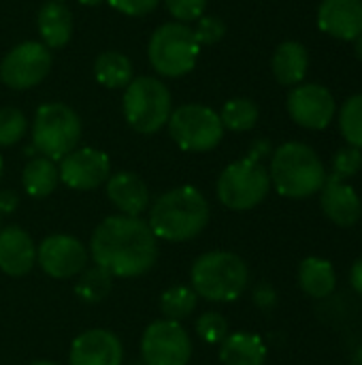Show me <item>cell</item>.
I'll return each mask as SVG.
<instances>
[{"label":"cell","mask_w":362,"mask_h":365,"mask_svg":"<svg viewBox=\"0 0 362 365\" xmlns=\"http://www.w3.org/2000/svg\"><path fill=\"white\" fill-rule=\"evenodd\" d=\"M90 252L94 263L113 278H137L156 265L158 242L145 220L119 214L96 227Z\"/></svg>","instance_id":"1"},{"label":"cell","mask_w":362,"mask_h":365,"mask_svg":"<svg viewBox=\"0 0 362 365\" xmlns=\"http://www.w3.org/2000/svg\"><path fill=\"white\" fill-rule=\"evenodd\" d=\"M209 222V203L194 186L173 188L149 207V229L166 242H188L203 233Z\"/></svg>","instance_id":"2"},{"label":"cell","mask_w":362,"mask_h":365,"mask_svg":"<svg viewBox=\"0 0 362 365\" xmlns=\"http://www.w3.org/2000/svg\"><path fill=\"white\" fill-rule=\"evenodd\" d=\"M269 178L282 197L307 199L322 190L326 169L314 148L301 141H288L273 152Z\"/></svg>","instance_id":"3"},{"label":"cell","mask_w":362,"mask_h":365,"mask_svg":"<svg viewBox=\"0 0 362 365\" xmlns=\"http://www.w3.org/2000/svg\"><path fill=\"white\" fill-rule=\"evenodd\" d=\"M192 291L215 304L235 302L243 295L250 282V269L245 261L235 252H205L201 255L190 272Z\"/></svg>","instance_id":"4"},{"label":"cell","mask_w":362,"mask_h":365,"mask_svg":"<svg viewBox=\"0 0 362 365\" xmlns=\"http://www.w3.org/2000/svg\"><path fill=\"white\" fill-rule=\"evenodd\" d=\"M173 113V98L166 83L156 77H134L124 92L126 122L141 135H154L166 126Z\"/></svg>","instance_id":"5"},{"label":"cell","mask_w":362,"mask_h":365,"mask_svg":"<svg viewBox=\"0 0 362 365\" xmlns=\"http://www.w3.org/2000/svg\"><path fill=\"white\" fill-rule=\"evenodd\" d=\"M201 45L194 30L181 21L162 24L149 38L147 56L162 77H181L196 66Z\"/></svg>","instance_id":"6"},{"label":"cell","mask_w":362,"mask_h":365,"mask_svg":"<svg viewBox=\"0 0 362 365\" xmlns=\"http://www.w3.org/2000/svg\"><path fill=\"white\" fill-rule=\"evenodd\" d=\"M81 139V120L64 103H45L36 109L32 124V145L41 156L62 160Z\"/></svg>","instance_id":"7"},{"label":"cell","mask_w":362,"mask_h":365,"mask_svg":"<svg viewBox=\"0 0 362 365\" xmlns=\"http://www.w3.org/2000/svg\"><path fill=\"white\" fill-rule=\"evenodd\" d=\"M271 190V178L262 163L245 156L228 165L218 180V199L233 212H247L260 205Z\"/></svg>","instance_id":"8"},{"label":"cell","mask_w":362,"mask_h":365,"mask_svg":"<svg viewBox=\"0 0 362 365\" xmlns=\"http://www.w3.org/2000/svg\"><path fill=\"white\" fill-rule=\"evenodd\" d=\"M166 124L173 141L186 152H209L224 137L220 113L205 105H181Z\"/></svg>","instance_id":"9"},{"label":"cell","mask_w":362,"mask_h":365,"mask_svg":"<svg viewBox=\"0 0 362 365\" xmlns=\"http://www.w3.org/2000/svg\"><path fill=\"white\" fill-rule=\"evenodd\" d=\"M143 365H188L192 357V340L175 321L151 323L141 338Z\"/></svg>","instance_id":"10"},{"label":"cell","mask_w":362,"mask_h":365,"mask_svg":"<svg viewBox=\"0 0 362 365\" xmlns=\"http://www.w3.org/2000/svg\"><path fill=\"white\" fill-rule=\"evenodd\" d=\"M51 71V49L36 41L15 45L0 62V79L11 90L38 86Z\"/></svg>","instance_id":"11"},{"label":"cell","mask_w":362,"mask_h":365,"mask_svg":"<svg viewBox=\"0 0 362 365\" xmlns=\"http://www.w3.org/2000/svg\"><path fill=\"white\" fill-rule=\"evenodd\" d=\"M36 263L53 280H68L85 269L87 250L77 237L49 235L36 248Z\"/></svg>","instance_id":"12"},{"label":"cell","mask_w":362,"mask_h":365,"mask_svg":"<svg viewBox=\"0 0 362 365\" xmlns=\"http://www.w3.org/2000/svg\"><path fill=\"white\" fill-rule=\"evenodd\" d=\"M335 98L320 83H299L288 94L290 118L309 130H324L335 118Z\"/></svg>","instance_id":"13"},{"label":"cell","mask_w":362,"mask_h":365,"mask_svg":"<svg viewBox=\"0 0 362 365\" xmlns=\"http://www.w3.org/2000/svg\"><path fill=\"white\" fill-rule=\"evenodd\" d=\"M60 182L73 190H94L111 175L109 156L96 148H75L60 160Z\"/></svg>","instance_id":"14"},{"label":"cell","mask_w":362,"mask_h":365,"mask_svg":"<svg viewBox=\"0 0 362 365\" xmlns=\"http://www.w3.org/2000/svg\"><path fill=\"white\" fill-rule=\"evenodd\" d=\"M124 349L119 338L107 329H90L75 338L68 365H122Z\"/></svg>","instance_id":"15"},{"label":"cell","mask_w":362,"mask_h":365,"mask_svg":"<svg viewBox=\"0 0 362 365\" xmlns=\"http://www.w3.org/2000/svg\"><path fill=\"white\" fill-rule=\"evenodd\" d=\"M320 207L333 225L344 229L354 227L362 216L358 192L337 175H326V182L320 190Z\"/></svg>","instance_id":"16"},{"label":"cell","mask_w":362,"mask_h":365,"mask_svg":"<svg viewBox=\"0 0 362 365\" xmlns=\"http://www.w3.org/2000/svg\"><path fill=\"white\" fill-rule=\"evenodd\" d=\"M318 26L333 38L356 41L362 34V0H322Z\"/></svg>","instance_id":"17"},{"label":"cell","mask_w":362,"mask_h":365,"mask_svg":"<svg viewBox=\"0 0 362 365\" xmlns=\"http://www.w3.org/2000/svg\"><path fill=\"white\" fill-rule=\"evenodd\" d=\"M36 263V246L21 227L0 229V272L6 276H26Z\"/></svg>","instance_id":"18"},{"label":"cell","mask_w":362,"mask_h":365,"mask_svg":"<svg viewBox=\"0 0 362 365\" xmlns=\"http://www.w3.org/2000/svg\"><path fill=\"white\" fill-rule=\"evenodd\" d=\"M107 197L124 216L139 218L149 207V190L145 182L130 171H119L115 175H109Z\"/></svg>","instance_id":"19"},{"label":"cell","mask_w":362,"mask_h":365,"mask_svg":"<svg viewBox=\"0 0 362 365\" xmlns=\"http://www.w3.org/2000/svg\"><path fill=\"white\" fill-rule=\"evenodd\" d=\"M36 28L41 32L43 45L49 49L64 47L73 36V17L62 2H45L36 15Z\"/></svg>","instance_id":"20"},{"label":"cell","mask_w":362,"mask_h":365,"mask_svg":"<svg viewBox=\"0 0 362 365\" xmlns=\"http://www.w3.org/2000/svg\"><path fill=\"white\" fill-rule=\"evenodd\" d=\"M220 361L224 365H265L267 346L262 338L254 334H228L220 344Z\"/></svg>","instance_id":"21"},{"label":"cell","mask_w":362,"mask_h":365,"mask_svg":"<svg viewBox=\"0 0 362 365\" xmlns=\"http://www.w3.org/2000/svg\"><path fill=\"white\" fill-rule=\"evenodd\" d=\"M273 75L282 86H299L303 83L309 66L307 49L297 41L282 43L273 53Z\"/></svg>","instance_id":"22"},{"label":"cell","mask_w":362,"mask_h":365,"mask_svg":"<svg viewBox=\"0 0 362 365\" xmlns=\"http://www.w3.org/2000/svg\"><path fill=\"white\" fill-rule=\"evenodd\" d=\"M299 287L314 299L329 297L337 287V274L331 261L320 257H307L299 265Z\"/></svg>","instance_id":"23"},{"label":"cell","mask_w":362,"mask_h":365,"mask_svg":"<svg viewBox=\"0 0 362 365\" xmlns=\"http://www.w3.org/2000/svg\"><path fill=\"white\" fill-rule=\"evenodd\" d=\"M60 182V173H58V167L51 158L47 156H34L28 160V165L23 167V173H21V184H23V190L34 197V199H45L49 197L55 186Z\"/></svg>","instance_id":"24"},{"label":"cell","mask_w":362,"mask_h":365,"mask_svg":"<svg viewBox=\"0 0 362 365\" xmlns=\"http://www.w3.org/2000/svg\"><path fill=\"white\" fill-rule=\"evenodd\" d=\"M94 75L105 88H126L134 79L132 62L119 51H102L94 62Z\"/></svg>","instance_id":"25"},{"label":"cell","mask_w":362,"mask_h":365,"mask_svg":"<svg viewBox=\"0 0 362 365\" xmlns=\"http://www.w3.org/2000/svg\"><path fill=\"white\" fill-rule=\"evenodd\" d=\"M111 287H113V276L102 267L94 265L79 274L75 293L83 304H100L111 293Z\"/></svg>","instance_id":"26"},{"label":"cell","mask_w":362,"mask_h":365,"mask_svg":"<svg viewBox=\"0 0 362 365\" xmlns=\"http://www.w3.org/2000/svg\"><path fill=\"white\" fill-rule=\"evenodd\" d=\"M220 120L222 126L233 130V133H245L252 130L258 122V107L252 98L239 96V98H230L222 111H220Z\"/></svg>","instance_id":"27"},{"label":"cell","mask_w":362,"mask_h":365,"mask_svg":"<svg viewBox=\"0 0 362 365\" xmlns=\"http://www.w3.org/2000/svg\"><path fill=\"white\" fill-rule=\"evenodd\" d=\"M196 302H198V295L190 289V287H171L162 293L160 297V310L164 314L166 321H183L188 319L194 308H196Z\"/></svg>","instance_id":"28"},{"label":"cell","mask_w":362,"mask_h":365,"mask_svg":"<svg viewBox=\"0 0 362 365\" xmlns=\"http://www.w3.org/2000/svg\"><path fill=\"white\" fill-rule=\"evenodd\" d=\"M339 128L348 145L362 150V94L350 96L339 111Z\"/></svg>","instance_id":"29"},{"label":"cell","mask_w":362,"mask_h":365,"mask_svg":"<svg viewBox=\"0 0 362 365\" xmlns=\"http://www.w3.org/2000/svg\"><path fill=\"white\" fill-rule=\"evenodd\" d=\"M28 130L26 115L15 107L0 109V148L15 145Z\"/></svg>","instance_id":"30"},{"label":"cell","mask_w":362,"mask_h":365,"mask_svg":"<svg viewBox=\"0 0 362 365\" xmlns=\"http://www.w3.org/2000/svg\"><path fill=\"white\" fill-rule=\"evenodd\" d=\"M196 334L207 344H222L228 336V323L220 312H205L196 321Z\"/></svg>","instance_id":"31"},{"label":"cell","mask_w":362,"mask_h":365,"mask_svg":"<svg viewBox=\"0 0 362 365\" xmlns=\"http://www.w3.org/2000/svg\"><path fill=\"white\" fill-rule=\"evenodd\" d=\"M362 169V150L346 145L341 150H337V154L333 156V175L348 180L352 175H356Z\"/></svg>","instance_id":"32"},{"label":"cell","mask_w":362,"mask_h":365,"mask_svg":"<svg viewBox=\"0 0 362 365\" xmlns=\"http://www.w3.org/2000/svg\"><path fill=\"white\" fill-rule=\"evenodd\" d=\"M196 28H194V36L198 41V45H215L218 41L224 38L226 34V24L220 19V17H213V15H203L196 19Z\"/></svg>","instance_id":"33"},{"label":"cell","mask_w":362,"mask_h":365,"mask_svg":"<svg viewBox=\"0 0 362 365\" xmlns=\"http://www.w3.org/2000/svg\"><path fill=\"white\" fill-rule=\"evenodd\" d=\"M164 4L169 13L181 24L196 21L198 17L205 15L207 9V0H164Z\"/></svg>","instance_id":"34"},{"label":"cell","mask_w":362,"mask_h":365,"mask_svg":"<svg viewBox=\"0 0 362 365\" xmlns=\"http://www.w3.org/2000/svg\"><path fill=\"white\" fill-rule=\"evenodd\" d=\"M158 2L160 0H109V4L113 9H117L119 13L130 15V17H141V15L151 13L158 6Z\"/></svg>","instance_id":"35"},{"label":"cell","mask_w":362,"mask_h":365,"mask_svg":"<svg viewBox=\"0 0 362 365\" xmlns=\"http://www.w3.org/2000/svg\"><path fill=\"white\" fill-rule=\"evenodd\" d=\"M254 304L262 310H271L277 304V293L271 284H258L254 289Z\"/></svg>","instance_id":"36"},{"label":"cell","mask_w":362,"mask_h":365,"mask_svg":"<svg viewBox=\"0 0 362 365\" xmlns=\"http://www.w3.org/2000/svg\"><path fill=\"white\" fill-rule=\"evenodd\" d=\"M17 205H19L17 192H13V190H2V192H0V216L13 214V212L17 210Z\"/></svg>","instance_id":"37"},{"label":"cell","mask_w":362,"mask_h":365,"mask_svg":"<svg viewBox=\"0 0 362 365\" xmlns=\"http://www.w3.org/2000/svg\"><path fill=\"white\" fill-rule=\"evenodd\" d=\"M271 154V143L267 141V139H256L254 143H252V148H250V158H254V160H262L265 156H269Z\"/></svg>","instance_id":"38"},{"label":"cell","mask_w":362,"mask_h":365,"mask_svg":"<svg viewBox=\"0 0 362 365\" xmlns=\"http://www.w3.org/2000/svg\"><path fill=\"white\" fill-rule=\"evenodd\" d=\"M350 282L354 287V291L362 295V259H358L354 265H352V272H350Z\"/></svg>","instance_id":"39"},{"label":"cell","mask_w":362,"mask_h":365,"mask_svg":"<svg viewBox=\"0 0 362 365\" xmlns=\"http://www.w3.org/2000/svg\"><path fill=\"white\" fill-rule=\"evenodd\" d=\"M350 365H362V346L354 353V357H352V364Z\"/></svg>","instance_id":"40"},{"label":"cell","mask_w":362,"mask_h":365,"mask_svg":"<svg viewBox=\"0 0 362 365\" xmlns=\"http://www.w3.org/2000/svg\"><path fill=\"white\" fill-rule=\"evenodd\" d=\"M81 4H85V6H96V4H100V2H105V0H79Z\"/></svg>","instance_id":"41"},{"label":"cell","mask_w":362,"mask_h":365,"mask_svg":"<svg viewBox=\"0 0 362 365\" xmlns=\"http://www.w3.org/2000/svg\"><path fill=\"white\" fill-rule=\"evenodd\" d=\"M356 56L362 60V34L356 38Z\"/></svg>","instance_id":"42"},{"label":"cell","mask_w":362,"mask_h":365,"mask_svg":"<svg viewBox=\"0 0 362 365\" xmlns=\"http://www.w3.org/2000/svg\"><path fill=\"white\" fill-rule=\"evenodd\" d=\"M30 365H58V364H51V361H34V364Z\"/></svg>","instance_id":"43"},{"label":"cell","mask_w":362,"mask_h":365,"mask_svg":"<svg viewBox=\"0 0 362 365\" xmlns=\"http://www.w3.org/2000/svg\"><path fill=\"white\" fill-rule=\"evenodd\" d=\"M0 178H2V158H0Z\"/></svg>","instance_id":"44"},{"label":"cell","mask_w":362,"mask_h":365,"mask_svg":"<svg viewBox=\"0 0 362 365\" xmlns=\"http://www.w3.org/2000/svg\"><path fill=\"white\" fill-rule=\"evenodd\" d=\"M53 2H62V0H53Z\"/></svg>","instance_id":"45"}]
</instances>
